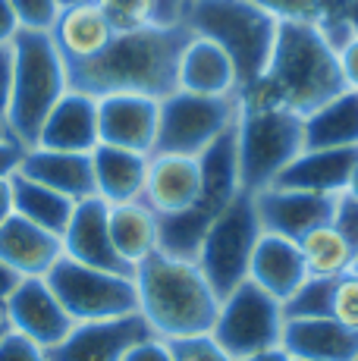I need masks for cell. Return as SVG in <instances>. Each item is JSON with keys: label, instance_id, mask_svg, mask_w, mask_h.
Wrapping results in <instances>:
<instances>
[{"label": "cell", "instance_id": "obj_1", "mask_svg": "<svg viewBox=\"0 0 358 361\" xmlns=\"http://www.w3.org/2000/svg\"><path fill=\"white\" fill-rule=\"evenodd\" d=\"M192 32L183 23L116 32L104 54L70 69V88L92 98L104 94H144L163 101L176 92V66Z\"/></svg>", "mask_w": 358, "mask_h": 361}, {"label": "cell", "instance_id": "obj_2", "mask_svg": "<svg viewBox=\"0 0 358 361\" xmlns=\"http://www.w3.org/2000/svg\"><path fill=\"white\" fill-rule=\"evenodd\" d=\"M139 293V314L161 339L211 333L220 298L195 261L154 252L132 274Z\"/></svg>", "mask_w": 358, "mask_h": 361}, {"label": "cell", "instance_id": "obj_3", "mask_svg": "<svg viewBox=\"0 0 358 361\" xmlns=\"http://www.w3.org/2000/svg\"><path fill=\"white\" fill-rule=\"evenodd\" d=\"M264 73L280 85L286 107L299 116L311 114L323 101L346 92L336 47L323 38L318 25L308 23L280 25Z\"/></svg>", "mask_w": 358, "mask_h": 361}, {"label": "cell", "instance_id": "obj_4", "mask_svg": "<svg viewBox=\"0 0 358 361\" xmlns=\"http://www.w3.org/2000/svg\"><path fill=\"white\" fill-rule=\"evenodd\" d=\"M13 94L6 129L23 148L38 142V132L51 107L70 92V69L60 57L51 32H25L13 38Z\"/></svg>", "mask_w": 358, "mask_h": 361}, {"label": "cell", "instance_id": "obj_5", "mask_svg": "<svg viewBox=\"0 0 358 361\" xmlns=\"http://www.w3.org/2000/svg\"><path fill=\"white\" fill-rule=\"evenodd\" d=\"M183 25L198 38L214 41L233 60L236 79H254L271 63L280 23L254 0H189Z\"/></svg>", "mask_w": 358, "mask_h": 361}, {"label": "cell", "instance_id": "obj_6", "mask_svg": "<svg viewBox=\"0 0 358 361\" xmlns=\"http://www.w3.org/2000/svg\"><path fill=\"white\" fill-rule=\"evenodd\" d=\"M261 233L264 230H261L258 214H254L252 192H239L214 217L195 264L202 267L204 280L211 283L217 298L230 295L239 283L249 280V264Z\"/></svg>", "mask_w": 358, "mask_h": 361}, {"label": "cell", "instance_id": "obj_7", "mask_svg": "<svg viewBox=\"0 0 358 361\" xmlns=\"http://www.w3.org/2000/svg\"><path fill=\"white\" fill-rule=\"evenodd\" d=\"M299 151H305L302 116L292 110L261 116H236V157L242 192L271 189Z\"/></svg>", "mask_w": 358, "mask_h": 361}, {"label": "cell", "instance_id": "obj_8", "mask_svg": "<svg viewBox=\"0 0 358 361\" xmlns=\"http://www.w3.org/2000/svg\"><path fill=\"white\" fill-rule=\"evenodd\" d=\"M44 280L66 308V314L73 317V324L110 321V317H126L139 311V293L129 274L85 267L63 255L44 274Z\"/></svg>", "mask_w": 358, "mask_h": 361}, {"label": "cell", "instance_id": "obj_9", "mask_svg": "<svg viewBox=\"0 0 358 361\" xmlns=\"http://www.w3.org/2000/svg\"><path fill=\"white\" fill-rule=\"evenodd\" d=\"M283 302H277L271 293L245 280L230 295L220 298L211 336L239 361L258 355V352L277 349L283 339Z\"/></svg>", "mask_w": 358, "mask_h": 361}, {"label": "cell", "instance_id": "obj_10", "mask_svg": "<svg viewBox=\"0 0 358 361\" xmlns=\"http://www.w3.org/2000/svg\"><path fill=\"white\" fill-rule=\"evenodd\" d=\"M236 98H204L176 88L161 101L154 154L198 157L226 129L236 126Z\"/></svg>", "mask_w": 358, "mask_h": 361}, {"label": "cell", "instance_id": "obj_11", "mask_svg": "<svg viewBox=\"0 0 358 361\" xmlns=\"http://www.w3.org/2000/svg\"><path fill=\"white\" fill-rule=\"evenodd\" d=\"M154 336L144 317L135 314L110 317V321H82L47 349V361H123L135 343Z\"/></svg>", "mask_w": 358, "mask_h": 361}, {"label": "cell", "instance_id": "obj_12", "mask_svg": "<svg viewBox=\"0 0 358 361\" xmlns=\"http://www.w3.org/2000/svg\"><path fill=\"white\" fill-rule=\"evenodd\" d=\"M4 317L10 330L23 333L25 339H32L44 352L54 349L73 330V317L66 314V308L54 295V289L47 286L44 276H23L19 286L13 289V295L6 298Z\"/></svg>", "mask_w": 358, "mask_h": 361}, {"label": "cell", "instance_id": "obj_13", "mask_svg": "<svg viewBox=\"0 0 358 361\" xmlns=\"http://www.w3.org/2000/svg\"><path fill=\"white\" fill-rule=\"evenodd\" d=\"M161 101L144 94H104L98 98V138L110 148L154 154Z\"/></svg>", "mask_w": 358, "mask_h": 361}, {"label": "cell", "instance_id": "obj_14", "mask_svg": "<svg viewBox=\"0 0 358 361\" xmlns=\"http://www.w3.org/2000/svg\"><path fill=\"white\" fill-rule=\"evenodd\" d=\"M107 201H101L98 195L75 201L73 217L63 230V255L85 267H98L110 270V274H129L135 270L116 255L113 239H110V226H107Z\"/></svg>", "mask_w": 358, "mask_h": 361}, {"label": "cell", "instance_id": "obj_15", "mask_svg": "<svg viewBox=\"0 0 358 361\" xmlns=\"http://www.w3.org/2000/svg\"><path fill=\"white\" fill-rule=\"evenodd\" d=\"M333 198L271 185V189L254 192V214H258V224L264 233L299 242L302 235H308L311 230H318V226L330 224Z\"/></svg>", "mask_w": 358, "mask_h": 361}, {"label": "cell", "instance_id": "obj_16", "mask_svg": "<svg viewBox=\"0 0 358 361\" xmlns=\"http://www.w3.org/2000/svg\"><path fill=\"white\" fill-rule=\"evenodd\" d=\"M101 145L98 138V98L85 92L63 94L44 116L38 132V142L32 148H51V151H73V154H92Z\"/></svg>", "mask_w": 358, "mask_h": 361}, {"label": "cell", "instance_id": "obj_17", "mask_svg": "<svg viewBox=\"0 0 358 361\" xmlns=\"http://www.w3.org/2000/svg\"><path fill=\"white\" fill-rule=\"evenodd\" d=\"M202 198V166L198 157L185 154H151L142 201L157 214H176L198 204Z\"/></svg>", "mask_w": 358, "mask_h": 361}, {"label": "cell", "instance_id": "obj_18", "mask_svg": "<svg viewBox=\"0 0 358 361\" xmlns=\"http://www.w3.org/2000/svg\"><path fill=\"white\" fill-rule=\"evenodd\" d=\"M280 349L292 361H355L358 333L333 317H299L283 324Z\"/></svg>", "mask_w": 358, "mask_h": 361}, {"label": "cell", "instance_id": "obj_19", "mask_svg": "<svg viewBox=\"0 0 358 361\" xmlns=\"http://www.w3.org/2000/svg\"><path fill=\"white\" fill-rule=\"evenodd\" d=\"M355 161H358V148H323V151L305 148L286 164V170L273 179V185L333 198L340 192H346Z\"/></svg>", "mask_w": 358, "mask_h": 361}, {"label": "cell", "instance_id": "obj_20", "mask_svg": "<svg viewBox=\"0 0 358 361\" xmlns=\"http://www.w3.org/2000/svg\"><path fill=\"white\" fill-rule=\"evenodd\" d=\"M176 88L179 92L204 94V98H233L239 88L236 66L214 41L192 35L185 41L183 54H179Z\"/></svg>", "mask_w": 358, "mask_h": 361}, {"label": "cell", "instance_id": "obj_21", "mask_svg": "<svg viewBox=\"0 0 358 361\" xmlns=\"http://www.w3.org/2000/svg\"><path fill=\"white\" fill-rule=\"evenodd\" d=\"M113 25L101 13V6L94 0L88 4H75L60 10L57 23L51 29V38L57 44L60 57L66 60V66H79L94 60L98 54L107 51V44L113 41Z\"/></svg>", "mask_w": 358, "mask_h": 361}, {"label": "cell", "instance_id": "obj_22", "mask_svg": "<svg viewBox=\"0 0 358 361\" xmlns=\"http://www.w3.org/2000/svg\"><path fill=\"white\" fill-rule=\"evenodd\" d=\"M63 258V239L13 214L0 226V261L19 276H44Z\"/></svg>", "mask_w": 358, "mask_h": 361}, {"label": "cell", "instance_id": "obj_23", "mask_svg": "<svg viewBox=\"0 0 358 361\" xmlns=\"http://www.w3.org/2000/svg\"><path fill=\"white\" fill-rule=\"evenodd\" d=\"M249 280L264 289V293H271L277 302H286L308 280L299 242L273 235V233H261L249 264Z\"/></svg>", "mask_w": 358, "mask_h": 361}, {"label": "cell", "instance_id": "obj_24", "mask_svg": "<svg viewBox=\"0 0 358 361\" xmlns=\"http://www.w3.org/2000/svg\"><path fill=\"white\" fill-rule=\"evenodd\" d=\"M23 176L35 179L60 195L82 201L94 195V173L92 154H73V151H51V148H25L19 170Z\"/></svg>", "mask_w": 358, "mask_h": 361}, {"label": "cell", "instance_id": "obj_25", "mask_svg": "<svg viewBox=\"0 0 358 361\" xmlns=\"http://www.w3.org/2000/svg\"><path fill=\"white\" fill-rule=\"evenodd\" d=\"M148 157L139 151L110 148L98 145L92 151V173H94V195L107 204L139 201L144 195V176H148Z\"/></svg>", "mask_w": 358, "mask_h": 361}, {"label": "cell", "instance_id": "obj_26", "mask_svg": "<svg viewBox=\"0 0 358 361\" xmlns=\"http://www.w3.org/2000/svg\"><path fill=\"white\" fill-rule=\"evenodd\" d=\"M302 138L308 151L358 148V92H340L302 116Z\"/></svg>", "mask_w": 358, "mask_h": 361}, {"label": "cell", "instance_id": "obj_27", "mask_svg": "<svg viewBox=\"0 0 358 361\" xmlns=\"http://www.w3.org/2000/svg\"><path fill=\"white\" fill-rule=\"evenodd\" d=\"M107 226L113 248L129 267H139L157 252V211L144 201H123L107 207Z\"/></svg>", "mask_w": 358, "mask_h": 361}, {"label": "cell", "instance_id": "obj_28", "mask_svg": "<svg viewBox=\"0 0 358 361\" xmlns=\"http://www.w3.org/2000/svg\"><path fill=\"white\" fill-rule=\"evenodd\" d=\"M198 166H202L198 207H204L208 214L217 217L242 192V185H239V157H236V126L226 129L208 151L198 154Z\"/></svg>", "mask_w": 358, "mask_h": 361}, {"label": "cell", "instance_id": "obj_29", "mask_svg": "<svg viewBox=\"0 0 358 361\" xmlns=\"http://www.w3.org/2000/svg\"><path fill=\"white\" fill-rule=\"evenodd\" d=\"M10 189H13V214H19L29 224H35L54 235H63L66 224L73 217V207H75L73 198L47 189V185L23 176V173H13L10 176Z\"/></svg>", "mask_w": 358, "mask_h": 361}, {"label": "cell", "instance_id": "obj_30", "mask_svg": "<svg viewBox=\"0 0 358 361\" xmlns=\"http://www.w3.org/2000/svg\"><path fill=\"white\" fill-rule=\"evenodd\" d=\"M211 224H214V214H208L198 204L176 214H157V252L170 255V258L195 261Z\"/></svg>", "mask_w": 358, "mask_h": 361}, {"label": "cell", "instance_id": "obj_31", "mask_svg": "<svg viewBox=\"0 0 358 361\" xmlns=\"http://www.w3.org/2000/svg\"><path fill=\"white\" fill-rule=\"evenodd\" d=\"M299 252H302V261H305L308 276H321V280H336V276L349 274L355 264V248L330 224L302 235Z\"/></svg>", "mask_w": 358, "mask_h": 361}, {"label": "cell", "instance_id": "obj_32", "mask_svg": "<svg viewBox=\"0 0 358 361\" xmlns=\"http://www.w3.org/2000/svg\"><path fill=\"white\" fill-rule=\"evenodd\" d=\"M110 19L113 32H135L151 25H176L167 19L161 0H94Z\"/></svg>", "mask_w": 358, "mask_h": 361}, {"label": "cell", "instance_id": "obj_33", "mask_svg": "<svg viewBox=\"0 0 358 361\" xmlns=\"http://www.w3.org/2000/svg\"><path fill=\"white\" fill-rule=\"evenodd\" d=\"M236 114L239 116H261V114H277V110H289L280 85L267 73L254 75V79L239 82L236 88Z\"/></svg>", "mask_w": 358, "mask_h": 361}, {"label": "cell", "instance_id": "obj_34", "mask_svg": "<svg viewBox=\"0 0 358 361\" xmlns=\"http://www.w3.org/2000/svg\"><path fill=\"white\" fill-rule=\"evenodd\" d=\"M333 283L321 280V276H308L299 289L283 302L286 321H299V317H330V302H333Z\"/></svg>", "mask_w": 358, "mask_h": 361}, {"label": "cell", "instance_id": "obj_35", "mask_svg": "<svg viewBox=\"0 0 358 361\" xmlns=\"http://www.w3.org/2000/svg\"><path fill=\"white\" fill-rule=\"evenodd\" d=\"M173 361H236L211 333H195V336L167 339Z\"/></svg>", "mask_w": 358, "mask_h": 361}, {"label": "cell", "instance_id": "obj_36", "mask_svg": "<svg viewBox=\"0 0 358 361\" xmlns=\"http://www.w3.org/2000/svg\"><path fill=\"white\" fill-rule=\"evenodd\" d=\"M349 10H352V0H318V29L336 51L352 38Z\"/></svg>", "mask_w": 358, "mask_h": 361}, {"label": "cell", "instance_id": "obj_37", "mask_svg": "<svg viewBox=\"0 0 358 361\" xmlns=\"http://www.w3.org/2000/svg\"><path fill=\"white\" fill-rule=\"evenodd\" d=\"M330 317L340 321L342 327L358 333V274L349 270V274L336 276L333 283V302H330Z\"/></svg>", "mask_w": 358, "mask_h": 361}, {"label": "cell", "instance_id": "obj_38", "mask_svg": "<svg viewBox=\"0 0 358 361\" xmlns=\"http://www.w3.org/2000/svg\"><path fill=\"white\" fill-rule=\"evenodd\" d=\"M13 13H16L19 29L25 32H51L60 16L57 0H10Z\"/></svg>", "mask_w": 358, "mask_h": 361}, {"label": "cell", "instance_id": "obj_39", "mask_svg": "<svg viewBox=\"0 0 358 361\" xmlns=\"http://www.w3.org/2000/svg\"><path fill=\"white\" fill-rule=\"evenodd\" d=\"M271 19L283 23H308L318 25V0H254Z\"/></svg>", "mask_w": 358, "mask_h": 361}, {"label": "cell", "instance_id": "obj_40", "mask_svg": "<svg viewBox=\"0 0 358 361\" xmlns=\"http://www.w3.org/2000/svg\"><path fill=\"white\" fill-rule=\"evenodd\" d=\"M330 226H333V230L340 233L342 239H346L349 245L355 248V255H358V198L346 195V192H340V195L333 198Z\"/></svg>", "mask_w": 358, "mask_h": 361}, {"label": "cell", "instance_id": "obj_41", "mask_svg": "<svg viewBox=\"0 0 358 361\" xmlns=\"http://www.w3.org/2000/svg\"><path fill=\"white\" fill-rule=\"evenodd\" d=\"M0 361H47L44 349L35 345L32 339H25L23 333L10 330L0 339Z\"/></svg>", "mask_w": 358, "mask_h": 361}, {"label": "cell", "instance_id": "obj_42", "mask_svg": "<svg viewBox=\"0 0 358 361\" xmlns=\"http://www.w3.org/2000/svg\"><path fill=\"white\" fill-rule=\"evenodd\" d=\"M123 361H173V355H170L167 339L148 336V339H142V343H135Z\"/></svg>", "mask_w": 358, "mask_h": 361}, {"label": "cell", "instance_id": "obj_43", "mask_svg": "<svg viewBox=\"0 0 358 361\" xmlns=\"http://www.w3.org/2000/svg\"><path fill=\"white\" fill-rule=\"evenodd\" d=\"M336 57H340V73H342L346 88L349 92H358V35H352V38L336 51Z\"/></svg>", "mask_w": 358, "mask_h": 361}, {"label": "cell", "instance_id": "obj_44", "mask_svg": "<svg viewBox=\"0 0 358 361\" xmlns=\"http://www.w3.org/2000/svg\"><path fill=\"white\" fill-rule=\"evenodd\" d=\"M10 94H13V47L0 44V116L6 120L10 110Z\"/></svg>", "mask_w": 358, "mask_h": 361}, {"label": "cell", "instance_id": "obj_45", "mask_svg": "<svg viewBox=\"0 0 358 361\" xmlns=\"http://www.w3.org/2000/svg\"><path fill=\"white\" fill-rule=\"evenodd\" d=\"M23 154H25V148L16 138H4V142H0V179H10L13 173L19 170Z\"/></svg>", "mask_w": 358, "mask_h": 361}, {"label": "cell", "instance_id": "obj_46", "mask_svg": "<svg viewBox=\"0 0 358 361\" xmlns=\"http://www.w3.org/2000/svg\"><path fill=\"white\" fill-rule=\"evenodd\" d=\"M16 35H19L16 13H13L10 0H0V44H13Z\"/></svg>", "mask_w": 358, "mask_h": 361}, {"label": "cell", "instance_id": "obj_47", "mask_svg": "<svg viewBox=\"0 0 358 361\" xmlns=\"http://www.w3.org/2000/svg\"><path fill=\"white\" fill-rule=\"evenodd\" d=\"M19 280H23V276H19L16 270H13V267H6V264L0 261V311H4L6 298L13 295V289L19 286Z\"/></svg>", "mask_w": 358, "mask_h": 361}, {"label": "cell", "instance_id": "obj_48", "mask_svg": "<svg viewBox=\"0 0 358 361\" xmlns=\"http://www.w3.org/2000/svg\"><path fill=\"white\" fill-rule=\"evenodd\" d=\"M13 217V189L10 179H0V226Z\"/></svg>", "mask_w": 358, "mask_h": 361}, {"label": "cell", "instance_id": "obj_49", "mask_svg": "<svg viewBox=\"0 0 358 361\" xmlns=\"http://www.w3.org/2000/svg\"><path fill=\"white\" fill-rule=\"evenodd\" d=\"M163 13H167L170 23H183V13H185V0H161Z\"/></svg>", "mask_w": 358, "mask_h": 361}, {"label": "cell", "instance_id": "obj_50", "mask_svg": "<svg viewBox=\"0 0 358 361\" xmlns=\"http://www.w3.org/2000/svg\"><path fill=\"white\" fill-rule=\"evenodd\" d=\"M239 361H292V358H289V355H286V352H283V349H280V345H277V349H267V352H258V355H249V358H239Z\"/></svg>", "mask_w": 358, "mask_h": 361}, {"label": "cell", "instance_id": "obj_51", "mask_svg": "<svg viewBox=\"0 0 358 361\" xmlns=\"http://www.w3.org/2000/svg\"><path fill=\"white\" fill-rule=\"evenodd\" d=\"M346 195L358 198V161H355V166H352V173H349V183H346Z\"/></svg>", "mask_w": 358, "mask_h": 361}, {"label": "cell", "instance_id": "obj_52", "mask_svg": "<svg viewBox=\"0 0 358 361\" xmlns=\"http://www.w3.org/2000/svg\"><path fill=\"white\" fill-rule=\"evenodd\" d=\"M349 29H352V35H358V0H352V10H349Z\"/></svg>", "mask_w": 358, "mask_h": 361}, {"label": "cell", "instance_id": "obj_53", "mask_svg": "<svg viewBox=\"0 0 358 361\" xmlns=\"http://www.w3.org/2000/svg\"><path fill=\"white\" fill-rule=\"evenodd\" d=\"M75 4H88V0H57L60 10H66V6H75Z\"/></svg>", "mask_w": 358, "mask_h": 361}, {"label": "cell", "instance_id": "obj_54", "mask_svg": "<svg viewBox=\"0 0 358 361\" xmlns=\"http://www.w3.org/2000/svg\"><path fill=\"white\" fill-rule=\"evenodd\" d=\"M4 138H13V135H10V129H6V120L0 116V142H4Z\"/></svg>", "mask_w": 358, "mask_h": 361}, {"label": "cell", "instance_id": "obj_55", "mask_svg": "<svg viewBox=\"0 0 358 361\" xmlns=\"http://www.w3.org/2000/svg\"><path fill=\"white\" fill-rule=\"evenodd\" d=\"M6 333H10V324H6V317H4V314H0V339H4V336H6Z\"/></svg>", "mask_w": 358, "mask_h": 361}, {"label": "cell", "instance_id": "obj_56", "mask_svg": "<svg viewBox=\"0 0 358 361\" xmlns=\"http://www.w3.org/2000/svg\"><path fill=\"white\" fill-rule=\"evenodd\" d=\"M352 270H355V274H358V255H355V264H352Z\"/></svg>", "mask_w": 358, "mask_h": 361}, {"label": "cell", "instance_id": "obj_57", "mask_svg": "<svg viewBox=\"0 0 358 361\" xmlns=\"http://www.w3.org/2000/svg\"><path fill=\"white\" fill-rule=\"evenodd\" d=\"M0 314H4V311H0Z\"/></svg>", "mask_w": 358, "mask_h": 361}, {"label": "cell", "instance_id": "obj_58", "mask_svg": "<svg viewBox=\"0 0 358 361\" xmlns=\"http://www.w3.org/2000/svg\"><path fill=\"white\" fill-rule=\"evenodd\" d=\"M185 4H189V0H185Z\"/></svg>", "mask_w": 358, "mask_h": 361}, {"label": "cell", "instance_id": "obj_59", "mask_svg": "<svg viewBox=\"0 0 358 361\" xmlns=\"http://www.w3.org/2000/svg\"><path fill=\"white\" fill-rule=\"evenodd\" d=\"M355 361H358V358H355Z\"/></svg>", "mask_w": 358, "mask_h": 361}]
</instances>
